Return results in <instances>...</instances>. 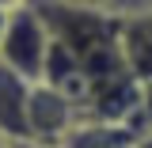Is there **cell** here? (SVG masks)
<instances>
[{"mask_svg":"<svg viewBox=\"0 0 152 148\" xmlns=\"http://www.w3.org/2000/svg\"><path fill=\"white\" fill-rule=\"evenodd\" d=\"M50 46H53V34H50L42 12L34 8V0L8 12V27L0 34V65L4 69L38 84L46 72V61H50Z\"/></svg>","mask_w":152,"mask_h":148,"instance_id":"obj_1","label":"cell"},{"mask_svg":"<svg viewBox=\"0 0 152 148\" xmlns=\"http://www.w3.org/2000/svg\"><path fill=\"white\" fill-rule=\"evenodd\" d=\"M80 110L65 95L50 87V84H31V99H27V133L34 144L61 148L69 141V133L76 129Z\"/></svg>","mask_w":152,"mask_h":148,"instance_id":"obj_2","label":"cell"},{"mask_svg":"<svg viewBox=\"0 0 152 148\" xmlns=\"http://www.w3.org/2000/svg\"><path fill=\"white\" fill-rule=\"evenodd\" d=\"M118 50L126 61V72L141 87H152V12L118 19Z\"/></svg>","mask_w":152,"mask_h":148,"instance_id":"obj_3","label":"cell"},{"mask_svg":"<svg viewBox=\"0 0 152 148\" xmlns=\"http://www.w3.org/2000/svg\"><path fill=\"white\" fill-rule=\"evenodd\" d=\"M27 99H31V80L15 76L0 65V141L4 144H23L31 141L27 133Z\"/></svg>","mask_w":152,"mask_h":148,"instance_id":"obj_4","label":"cell"},{"mask_svg":"<svg viewBox=\"0 0 152 148\" xmlns=\"http://www.w3.org/2000/svg\"><path fill=\"white\" fill-rule=\"evenodd\" d=\"M61 4H76V8H95V12H107V15H141L152 12V0H61Z\"/></svg>","mask_w":152,"mask_h":148,"instance_id":"obj_5","label":"cell"},{"mask_svg":"<svg viewBox=\"0 0 152 148\" xmlns=\"http://www.w3.org/2000/svg\"><path fill=\"white\" fill-rule=\"evenodd\" d=\"M23 4H31V0H0V8H4V12H12V8H23Z\"/></svg>","mask_w":152,"mask_h":148,"instance_id":"obj_6","label":"cell"},{"mask_svg":"<svg viewBox=\"0 0 152 148\" xmlns=\"http://www.w3.org/2000/svg\"><path fill=\"white\" fill-rule=\"evenodd\" d=\"M133 148H152V133H145V137H141V141H137Z\"/></svg>","mask_w":152,"mask_h":148,"instance_id":"obj_7","label":"cell"},{"mask_svg":"<svg viewBox=\"0 0 152 148\" xmlns=\"http://www.w3.org/2000/svg\"><path fill=\"white\" fill-rule=\"evenodd\" d=\"M12 148H50V144H34V141H23V144H12Z\"/></svg>","mask_w":152,"mask_h":148,"instance_id":"obj_8","label":"cell"},{"mask_svg":"<svg viewBox=\"0 0 152 148\" xmlns=\"http://www.w3.org/2000/svg\"><path fill=\"white\" fill-rule=\"evenodd\" d=\"M4 27H8V12L0 8V34H4Z\"/></svg>","mask_w":152,"mask_h":148,"instance_id":"obj_9","label":"cell"},{"mask_svg":"<svg viewBox=\"0 0 152 148\" xmlns=\"http://www.w3.org/2000/svg\"><path fill=\"white\" fill-rule=\"evenodd\" d=\"M110 148H133V144H110Z\"/></svg>","mask_w":152,"mask_h":148,"instance_id":"obj_10","label":"cell"},{"mask_svg":"<svg viewBox=\"0 0 152 148\" xmlns=\"http://www.w3.org/2000/svg\"><path fill=\"white\" fill-rule=\"evenodd\" d=\"M0 148H12V144H4V141H0Z\"/></svg>","mask_w":152,"mask_h":148,"instance_id":"obj_11","label":"cell"}]
</instances>
